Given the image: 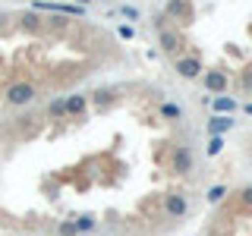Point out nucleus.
Here are the masks:
<instances>
[{
  "label": "nucleus",
  "instance_id": "f03ea898",
  "mask_svg": "<svg viewBox=\"0 0 252 236\" xmlns=\"http://www.w3.org/2000/svg\"><path fill=\"white\" fill-rule=\"evenodd\" d=\"M170 164H173V173H189V170H192V151H189L186 145H177V148H173Z\"/></svg>",
  "mask_w": 252,
  "mask_h": 236
},
{
  "label": "nucleus",
  "instance_id": "f3484780",
  "mask_svg": "<svg viewBox=\"0 0 252 236\" xmlns=\"http://www.w3.org/2000/svg\"><path fill=\"white\" fill-rule=\"evenodd\" d=\"M240 202L246 205V208H252V186H243L240 189Z\"/></svg>",
  "mask_w": 252,
  "mask_h": 236
},
{
  "label": "nucleus",
  "instance_id": "0eeeda50",
  "mask_svg": "<svg viewBox=\"0 0 252 236\" xmlns=\"http://www.w3.org/2000/svg\"><path fill=\"white\" fill-rule=\"evenodd\" d=\"M215 110H218V117L220 114H230V110H236V101L227 98V94H218V98H215Z\"/></svg>",
  "mask_w": 252,
  "mask_h": 236
},
{
  "label": "nucleus",
  "instance_id": "a211bd4d",
  "mask_svg": "<svg viewBox=\"0 0 252 236\" xmlns=\"http://www.w3.org/2000/svg\"><path fill=\"white\" fill-rule=\"evenodd\" d=\"M94 104H110V91H98V94H94Z\"/></svg>",
  "mask_w": 252,
  "mask_h": 236
},
{
  "label": "nucleus",
  "instance_id": "412c9836",
  "mask_svg": "<svg viewBox=\"0 0 252 236\" xmlns=\"http://www.w3.org/2000/svg\"><path fill=\"white\" fill-rule=\"evenodd\" d=\"M123 16H126V19H136L139 10H136V6H123Z\"/></svg>",
  "mask_w": 252,
  "mask_h": 236
},
{
  "label": "nucleus",
  "instance_id": "aec40b11",
  "mask_svg": "<svg viewBox=\"0 0 252 236\" xmlns=\"http://www.w3.org/2000/svg\"><path fill=\"white\" fill-rule=\"evenodd\" d=\"M117 35H120V38H126V41H129V38L136 35V31H132V26H120V29H117Z\"/></svg>",
  "mask_w": 252,
  "mask_h": 236
},
{
  "label": "nucleus",
  "instance_id": "1a4fd4ad",
  "mask_svg": "<svg viewBox=\"0 0 252 236\" xmlns=\"http://www.w3.org/2000/svg\"><path fill=\"white\" fill-rule=\"evenodd\" d=\"M161 47H164L167 54H173V51L180 47V38L173 35V31H161Z\"/></svg>",
  "mask_w": 252,
  "mask_h": 236
},
{
  "label": "nucleus",
  "instance_id": "423d86ee",
  "mask_svg": "<svg viewBox=\"0 0 252 236\" xmlns=\"http://www.w3.org/2000/svg\"><path fill=\"white\" fill-rule=\"evenodd\" d=\"M227 129H233V120H230V117H211V123H208V132H211V136H224Z\"/></svg>",
  "mask_w": 252,
  "mask_h": 236
},
{
  "label": "nucleus",
  "instance_id": "39448f33",
  "mask_svg": "<svg viewBox=\"0 0 252 236\" xmlns=\"http://www.w3.org/2000/svg\"><path fill=\"white\" fill-rule=\"evenodd\" d=\"M205 88H208V91H224L227 88V73H220V69L205 73Z\"/></svg>",
  "mask_w": 252,
  "mask_h": 236
},
{
  "label": "nucleus",
  "instance_id": "5701e85b",
  "mask_svg": "<svg viewBox=\"0 0 252 236\" xmlns=\"http://www.w3.org/2000/svg\"><path fill=\"white\" fill-rule=\"evenodd\" d=\"M85 3H89V0H79V6H85Z\"/></svg>",
  "mask_w": 252,
  "mask_h": 236
},
{
  "label": "nucleus",
  "instance_id": "9d476101",
  "mask_svg": "<svg viewBox=\"0 0 252 236\" xmlns=\"http://www.w3.org/2000/svg\"><path fill=\"white\" fill-rule=\"evenodd\" d=\"M76 230H79V233H89V230H94V217H92V214H82V217L76 220Z\"/></svg>",
  "mask_w": 252,
  "mask_h": 236
},
{
  "label": "nucleus",
  "instance_id": "ddd939ff",
  "mask_svg": "<svg viewBox=\"0 0 252 236\" xmlns=\"http://www.w3.org/2000/svg\"><path fill=\"white\" fill-rule=\"evenodd\" d=\"M161 114H164V117H170V120H180V117H183V107H180V104H164V107H161Z\"/></svg>",
  "mask_w": 252,
  "mask_h": 236
},
{
  "label": "nucleus",
  "instance_id": "20e7f679",
  "mask_svg": "<svg viewBox=\"0 0 252 236\" xmlns=\"http://www.w3.org/2000/svg\"><path fill=\"white\" fill-rule=\"evenodd\" d=\"M177 73L183 76V79H195L202 73V63L195 60V57H183V60H177Z\"/></svg>",
  "mask_w": 252,
  "mask_h": 236
},
{
  "label": "nucleus",
  "instance_id": "6ab92c4d",
  "mask_svg": "<svg viewBox=\"0 0 252 236\" xmlns=\"http://www.w3.org/2000/svg\"><path fill=\"white\" fill-rule=\"evenodd\" d=\"M22 26H26V29H38V16H35V13H29L26 19H22Z\"/></svg>",
  "mask_w": 252,
  "mask_h": 236
},
{
  "label": "nucleus",
  "instance_id": "7ed1b4c3",
  "mask_svg": "<svg viewBox=\"0 0 252 236\" xmlns=\"http://www.w3.org/2000/svg\"><path fill=\"white\" fill-rule=\"evenodd\" d=\"M186 208H189V202H186V195H167V202H164V211H167L170 217H180V214H186Z\"/></svg>",
  "mask_w": 252,
  "mask_h": 236
},
{
  "label": "nucleus",
  "instance_id": "9b49d317",
  "mask_svg": "<svg viewBox=\"0 0 252 236\" xmlns=\"http://www.w3.org/2000/svg\"><path fill=\"white\" fill-rule=\"evenodd\" d=\"M47 114H51V117H66V104H63V98L51 101V104H47Z\"/></svg>",
  "mask_w": 252,
  "mask_h": 236
},
{
  "label": "nucleus",
  "instance_id": "f257e3e1",
  "mask_svg": "<svg viewBox=\"0 0 252 236\" xmlns=\"http://www.w3.org/2000/svg\"><path fill=\"white\" fill-rule=\"evenodd\" d=\"M35 98V85H29V82H16L10 91H6V101L16 107H22V104H29V101Z\"/></svg>",
  "mask_w": 252,
  "mask_h": 236
},
{
  "label": "nucleus",
  "instance_id": "f8f14e48",
  "mask_svg": "<svg viewBox=\"0 0 252 236\" xmlns=\"http://www.w3.org/2000/svg\"><path fill=\"white\" fill-rule=\"evenodd\" d=\"M57 233H60V236H79V230H76V220H60Z\"/></svg>",
  "mask_w": 252,
  "mask_h": 236
},
{
  "label": "nucleus",
  "instance_id": "4468645a",
  "mask_svg": "<svg viewBox=\"0 0 252 236\" xmlns=\"http://www.w3.org/2000/svg\"><path fill=\"white\" fill-rule=\"evenodd\" d=\"M224 151V136H211V142H208V154L215 157V154H220Z\"/></svg>",
  "mask_w": 252,
  "mask_h": 236
},
{
  "label": "nucleus",
  "instance_id": "2eb2a0df",
  "mask_svg": "<svg viewBox=\"0 0 252 236\" xmlns=\"http://www.w3.org/2000/svg\"><path fill=\"white\" fill-rule=\"evenodd\" d=\"M167 13L170 16H183L186 13V0H170V3H167Z\"/></svg>",
  "mask_w": 252,
  "mask_h": 236
},
{
  "label": "nucleus",
  "instance_id": "6e6552de",
  "mask_svg": "<svg viewBox=\"0 0 252 236\" xmlns=\"http://www.w3.org/2000/svg\"><path fill=\"white\" fill-rule=\"evenodd\" d=\"M63 104H66V114H82V110H85V98H82V94H73V98H66Z\"/></svg>",
  "mask_w": 252,
  "mask_h": 236
},
{
  "label": "nucleus",
  "instance_id": "dca6fc26",
  "mask_svg": "<svg viewBox=\"0 0 252 236\" xmlns=\"http://www.w3.org/2000/svg\"><path fill=\"white\" fill-rule=\"evenodd\" d=\"M224 195H227V189H224V186H215V189H208V202H211V205H218L220 199H224Z\"/></svg>",
  "mask_w": 252,
  "mask_h": 236
},
{
  "label": "nucleus",
  "instance_id": "4be33fe9",
  "mask_svg": "<svg viewBox=\"0 0 252 236\" xmlns=\"http://www.w3.org/2000/svg\"><path fill=\"white\" fill-rule=\"evenodd\" d=\"M246 114H252V104H246Z\"/></svg>",
  "mask_w": 252,
  "mask_h": 236
}]
</instances>
